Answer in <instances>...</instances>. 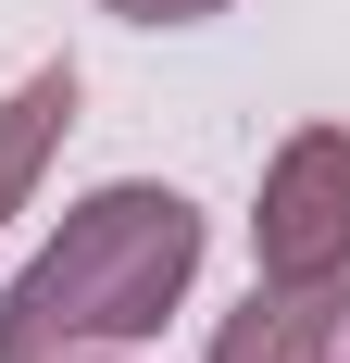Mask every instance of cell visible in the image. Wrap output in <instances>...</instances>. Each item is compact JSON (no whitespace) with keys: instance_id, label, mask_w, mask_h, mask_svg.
<instances>
[{"instance_id":"cell-7","label":"cell","mask_w":350,"mask_h":363,"mask_svg":"<svg viewBox=\"0 0 350 363\" xmlns=\"http://www.w3.org/2000/svg\"><path fill=\"white\" fill-rule=\"evenodd\" d=\"M338 363H350V326H338Z\"/></svg>"},{"instance_id":"cell-2","label":"cell","mask_w":350,"mask_h":363,"mask_svg":"<svg viewBox=\"0 0 350 363\" xmlns=\"http://www.w3.org/2000/svg\"><path fill=\"white\" fill-rule=\"evenodd\" d=\"M250 263L288 289H350V125H288L250 188Z\"/></svg>"},{"instance_id":"cell-6","label":"cell","mask_w":350,"mask_h":363,"mask_svg":"<svg viewBox=\"0 0 350 363\" xmlns=\"http://www.w3.org/2000/svg\"><path fill=\"white\" fill-rule=\"evenodd\" d=\"M75 363H125V351H75Z\"/></svg>"},{"instance_id":"cell-1","label":"cell","mask_w":350,"mask_h":363,"mask_svg":"<svg viewBox=\"0 0 350 363\" xmlns=\"http://www.w3.org/2000/svg\"><path fill=\"white\" fill-rule=\"evenodd\" d=\"M213 225L163 176H101L75 188L63 225L26 251L0 289V363H75V351H150L163 313H188Z\"/></svg>"},{"instance_id":"cell-5","label":"cell","mask_w":350,"mask_h":363,"mask_svg":"<svg viewBox=\"0 0 350 363\" xmlns=\"http://www.w3.org/2000/svg\"><path fill=\"white\" fill-rule=\"evenodd\" d=\"M101 13H113V26H150V38H163V26H213V13H238V0H101Z\"/></svg>"},{"instance_id":"cell-3","label":"cell","mask_w":350,"mask_h":363,"mask_svg":"<svg viewBox=\"0 0 350 363\" xmlns=\"http://www.w3.org/2000/svg\"><path fill=\"white\" fill-rule=\"evenodd\" d=\"M350 289H288V276H250V301L213 326L201 363H338Z\"/></svg>"},{"instance_id":"cell-4","label":"cell","mask_w":350,"mask_h":363,"mask_svg":"<svg viewBox=\"0 0 350 363\" xmlns=\"http://www.w3.org/2000/svg\"><path fill=\"white\" fill-rule=\"evenodd\" d=\"M75 101H88V75L50 50V63H26L13 88H0V225L38 213V176H50V150L75 138Z\"/></svg>"}]
</instances>
